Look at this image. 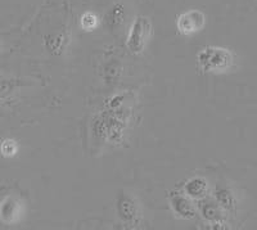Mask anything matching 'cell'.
<instances>
[{
  "mask_svg": "<svg viewBox=\"0 0 257 230\" xmlns=\"http://www.w3.org/2000/svg\"><path fill=\"white\" fill-rule=\"evenodd\" d=\"M22 203L16 197H6L0 203V217L7 224L16 222L21 217Z\"/></svg>",
  "mask_w": 257,
  "mask_h": 230,
  "instance_id": "4",
  "label": "cell"
},
{
  "mask_svg": "<svg viewBox=\"0 0 257 230\" xmlns=\"http://www.w3.org/2000/svg\"><path fill=\"white\" fill-rule=\"evenodd\" d=\"M9 89H11V87H9L8 82H3V84H0V95H2V94H4V93H7Z\"/></svg>",
  "mask_w": 257,
  "mask_h": 230,
  "instance_id": "11",
  "label": "cell"
},
{
  "mask_svg": "<svg viewBox=\"0 0 257 230\" xmlns=\"http://www.w3.org/2000/svg\"><path fill=\"white\" fill-rule=\"evenodd\" d=\"M80 24H81V27L84 30H90L95 29L96 25H98V17H96L94 13L86 12L85 15L81 16V20H80Z\"/></svg>",
  "mask_w": 257,
  "mask_h": 230,
  "instance_id": "9",
  "label": "cell"
},
{
  "mask_svg": "<svg viewBox=\"0 0 257 230\" xmlns=\"http://www.w3.org/2000/svg\"><path fill=\"white\" fill-rule=\"evenodd\" d=\"M206 24L205 13L198 9H190L183 12L176 18V26L181 35H192L201 31Z\"/></svg>",
  "mask_w": 257,
  "mask_h": 230,
  "instance_id": "3",
  "label": "cell"
},
{
  "mask_svg": "<svg viewBox=\"0 0 257 230\" xmlns=\"http://www.w3.org/2000/svg\"><path fill=\"white\" fill-rule=\"evenodd\" d=\"M117 211L125 222H132L137 220L138 207L134 199L128 194H120L117 201Z\"/></svg>",
  "mask_w": 257,
  "mask_h": 230,
  "instance_id": "5",
  "label": "cell"
},
{
  "mask_svg": "<svg viewBox=\"0 0 257 230\" xmlns=\"http://www.w3.org/2000/svg\"><path fill=\"white\" fill-rule=\"evenodd\" d=\"M206 189H207V185L202 179H192L189 183L187 184V192L189 193L192 197H196V198H199V197H203L206 193Z\"/></svg>",
  "mask_w": 257,
  "mask_h": 230,
  "instance_id": "8",
  "label": "cell"
},
{
  "mask_svg": "<svg viewBox=\"0 0 257 230\" xmlns=\"http://www.w3.org/2000/svg\"><path fill=\"white\" fill-rule=\"evenodd\" d=\"M171 204H173L175 212L179 213V215L184 216V217H193L194 216L192 204L183 195L176 194L174 197H171Z\"/></svg>",
  "mask_w": 257,
  "mask_h": 230,
  "instance_id": "7",
  "label": "cell"
},
{
  "mask_svg": "<svg viewBox=\"0 0 257 230\" xmlns=\"http://www.w3.org/2000/svg\"><path fill=\"white\" fill-rule=\"evenodd\" d=\"M151 34H152L151 20L146 16H138L128 32L126 47L133 54H139L146 49Z\"/></svg>",
  "mask_w": 257,
  "mask_h": 230,
  "instance_id": "2",
  "label": "cell"
},
{
  "mask_svg": "<svg viewBox=\"0 0 257 230\" xmlns=\"http://www.w3.org/2000/svg\"><path fill=\"white\" fill-rule=\"evenodd\" d=\"M197 63L203 72H224L233 64V56L224 48L206 47L197 54Z\"/></svg>",
  "mask_w": 257,
  "mask_h": 230,
  "instance_id": "1",
  "label": "cell"
},
{
  "mask_svg": "<svg viewBox=\"0 0 257 230\" xmlns=\"http://www.w3.org/2000/svg\"><path fill=\"white\" fill-rule=\"evenodd\" d=\"M105 22L111 29H117L125 20V8L121 3H116L109 8L104 17Z\"/></svg>",
  "mask_w": 257,
  "mask_h": 230,
  "instance_id": "6",
  "label": "cell"
},
{
  "mask_svg": "<svg viewBox=\"0 0 257 230\" xmlns=\"http://www.w3.org/2000/svg\"><path fill=\"white\" fill-rule=\"evenodd\" d=\"M0 49H2V43H0Z\"/></svg>",
  "mask_w": 257,
  "mask_h": 230,
  "instance_id": "12",
  "label": "cell"
},
{
  "mask_svg": "<svg viewBox=\"0 0 257 230\" xmlns=\"http://www.w3.org/2000/svg\"><path fill=\"white\" fill-rule=\"evenodd\" d=\"M18 146L15 140L12 139H6L3 140V143L0 146V151L3 153V156L6 157H11V156H15L16 152H17Z\"/></svg>",
  "mask_w": 257,
  "mask_h": 230,
  "instance_id": "10",
  "label": "cell"
}]
</instances>
